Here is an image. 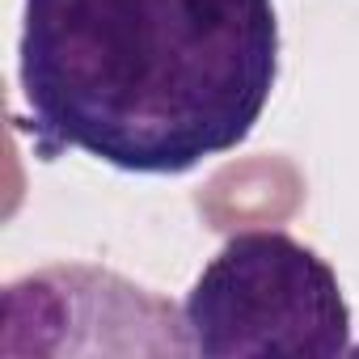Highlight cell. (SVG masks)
<instances>
[{
    "mask_svg": "<svg viewBox=\"0 0 359 359\" xmlns=\"http://www.w3.org/2000/svg\"><path fill=\"white\" fill-rule=\"evenodd\" d=\"M279 81L275 0H22V131L140 177L237 152Z\"/></svg>",
    "mask_w": 359,
    "mask_h": 359,
    "instance_id": "obj_1",
    "label": "cell"
},
{
    "mask_svg": "<svg viewBox=\"0 0 359 359\" xmlns=\"http://www.w3.org/2000/svg\"><path fill=\"white\" fill-rule=\"evenodd\" d=\"M191 355L250 359L351 351V304L334 266L283 229L233 233L182 300Z\"/></svg>",
    "mask_w": 359,
    "mask_h": 359,
    "instance_id": "obj_2",
    "label": "cell"
},
{
    "mask_svg": "<svg viewBox=\"0 0 359 359\" xmlns=\"http://www.w3.org/2000/svg\"><path fill=\"white\" fill-rule=\"evenodd\" d=\"M5 355H191L182 309L93 262L39 266L5 287Z\"/></svg>",
    "mask_w": 359,
    "mask_h": 359,
    "instance_id": "obj_3",
    "label": "cell"
}]
</instances>
